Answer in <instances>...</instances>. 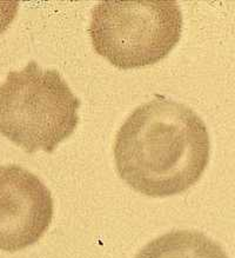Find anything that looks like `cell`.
<instances>
[{
	"mask_svg": "<svg viewBox=\"0 0 235 258\" xmlns=\"http://www.w3.org/2000/svg\"><path fill=\"white\" fill-rule=\"evenodd\" d=\"M182 24L175 2H102L92 10L89 37L115 68L138 69L164 59L180 40Z\"/></svg>",
	"mask_w": 235,
	"mask_h": 258,
	"instance_id": "3",
	"label": "cell"
},
{
	"mask_svg": "<svg viewBox=\"0 0 235 258\" xmlns=\"http://www.w3.org/2000/svg\"><path fill=\"white\" fill-rule=\"evenodd\" d=\"M123 180L148 197L187 191L201 178L210 156L208 130L185 104L158 97L124 121L113 145Z\"/></svg>",
	"mask_w": 235,
	"mask_h": 258,
	"instance_id": "1",
	"label": "cell"
},
{
	"mask_svg": "<svg viewBox=\"0 0 235 258\" xmlns=\"http://www.w3.org/2000/svg\"><path fill=\"white\" fill-rule=\"evenodd\" d=\"M136 258H228L222 246L193 230H176L162 235L141 249Z\"/></svg>",
	"mask_w": 235,
	"mask_h": 258,
	"instance_id": "5",
	"label": "cell"
},
{
	"mask_svg": "<svg viewBox=\"0 0 235 258\" xmlns=\"http://www.w3.org/2000/svg\"><path fill=\"white\" fill-rule=\"evenodd\" d=\"M53 218L51 191L19 165L0 166V250L15 252L38 242Z\"/></svg>",
	"mask_w": 235,
	"mask_h": 258,
	"instance_id": "4",
	"label": "cell"
},
{
	"mask_svg": "<svg viewBox=\"0 0 235 258\" xmlns=\"http://www.w3.org/2000/svg\"><path fill=\"white\" fill-rule=\"evenodd\" d=\"M17 2H0V34L11 25L18 12Z\"/></svg>",
	"mask_w": 235,
	"mask_h": 258,
	"instance_id": "6",
	"label": "cell"
},
{
	"mask_svg": "<svg viewBox=\"0 0 235 258\" xmlns=\"http://www.w3.org/2000/svg\"><path fill=\"white\" fill-rule=\"evenodd\" d=\"M79 107L59 71L32 60L0 85V134L29 153H51L77 128Z\"/></svg>",
	"mask_w": 235,
	"mask_h": 258,
	"instance_id": "2",
	"label": "cell"
}]
</instances>
